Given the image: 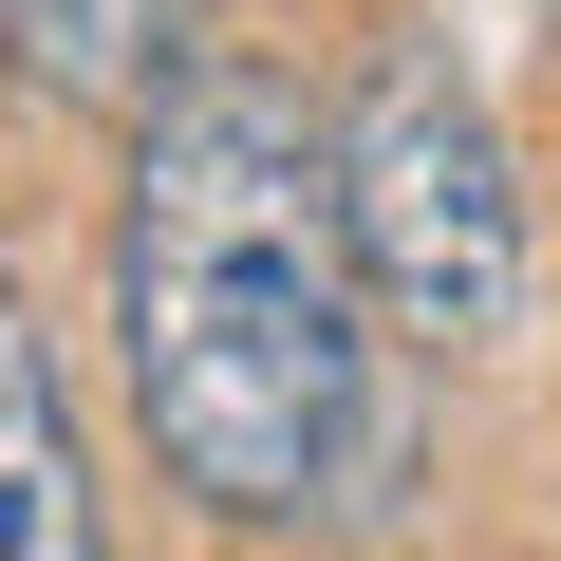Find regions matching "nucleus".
Here are the masks:
<instances>
[{
  "instance_id": "1",
  "label": "nucleus",
  "mask_w": 561,
  "mask_h": 561,
  "mask_svg": "<svg viewBox=\"0 0 561 561\" xmlns=\"http://www.w3.org/2000/svg\"><path fill=\"white\" fill-rule=\"evenodd\" d=\"M113 356L150 412V468L206 524H300L375 449V300L337 225V131L280 76H169L131 113L113 206Z\"/></svg>"
},
{
  "instance_id": "2",
  "label": "nucleus",
  "mask_w": 561,
  "mask_h": 561,
  "mask_svg": "<svg viewBox=\"0 0 561 561\" xmlns=\"http://www.w3.org/2000/svg\"><path fill=\"white\" fill-rule=\"evenodd\" d=\"M337 225H356V300L375 337H431V356H486L524 319V187H505V131L486 94L393 38L337 113Z\"/></svg>"
},
{
  "instance_id": "3",
  "label": "nucleus",
  "mask_w": 561,
  "mask_h": 561,
  "mask_svg": "<svg viewBox=\"0 0 561 561\" xmlns=\"http://www.w3.org/2000/svg\"><path fill=\"white\" fill-rule=\"evenodd\" d=\"M0 561H113V505H94L76 393H57V337L20 300H0Z\"/></svg>"
},
{
  "instance_id": "4",
  "label": "nucleus",
  "mask_w": 561,
  "mask_h": 561,
  "mask_svg": "<svg viewBox=\"0 0 561 561\" xmlns=\"http://www.w3.org/2000/svg\"><path fill=\"white\" fill-rule=\"evenodd\" d=\"M187 20L206 0H0V57L38 94H76V113H150L187 76Z\"/></svg>"
}]
</instances>
